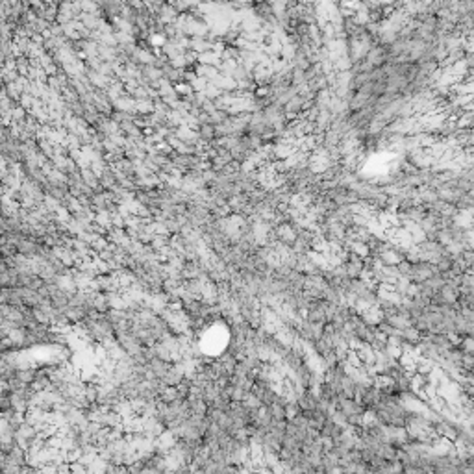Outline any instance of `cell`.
Listing matches in <instances>:
<instances>
[{
    "mask_svg": "<svg viewBox=\"0 0 474 474\" xmlns=\"http://www.w3.org/2000/svg\"><path fill=\"white\" fill-rule=\"evenodd\" d=\"M435 274H439L437 265L426 263V261H419V263H415V265L411 267V274H409L408 280L411 282V284H424V282H428L430 278H433Z\"/></svg>",
    "mask_w": 474,
    "mask_h": 474,
    "instance_id": "6da1fadb",
    "label": "cell"
},
{
    "mask_svg": "<svg viewBox=\"0 0 474 474\" xmlns=\"http://www.w3.org/2000/svg\"><path fill=\"white\" fill-rule=\"evenodd\" d=\"M359 317H361V321L367 324V326H374L376 328L380 322H383V315L382 311H380V308L374 306V308H367V310L359 311Z\"/></svg>",
    "mask_w": 474,
    "mask_h": 474,
    "instance_id": "7a4b0ae2",
    "label": "cell"
},
{
    "mask_svg": "<svg viewBox=\"0 0 474 474\" xmlns=\"http://www.w3.org/2000/svg\"><path fill=\"white\" fill-rule=\"evenodd\" d=\"M409 441V435L406 428H387V443L395 444L397 449H402Z\"/></svg>",
    "mask_w": 474,
    "mask_h": 474,
    "instance_id": "3957f363",
    "label": "cell"
},
{
    "mask_svg": "<svg viewBox=\"0 0 474 474\" xmlns=\"http://www.w3.org/2000/svg\"><path fill=\"white\" fill-rule=\"evenodd\" d=\"M174 363H169V361H163V359H159V357H152L150 361H148V367H150V371L154 372V376L158 378V380H163L165 376H167V372L171 371V367H173Z\"/></svg>",
    "mask_w": 474,
    "mask_h": 474,
    "instance_id": "277c9868",
    "label": "cell"
},
{
    "mask_svg": "<svg viewBox=\"0 0 474 474\" xmlns=\"http://www.w3.org/2000/svg\"><path fill=\"white\" fill-rule=\"evenodd\" d=\"M15 378L19 380V382H22L24 385H32V383L36 382L37 378V369L34 367H19L15 372Z\"/></svg>",
    "mask_w": 474,
    "mask_h": 474,
    "instance_id": "5b68a950",
    "label": "cell"
},
{
    "mask_svg": "<svg viewBox=\"0 0 474 474\" xmlns=\"http://www.w3.org/2000/svg\"><path fill=\"white\" fill-rule=\"evenodd\" d=\"M8 458H10L11 463L24 467V465H26V458H28V450H24L22 447H19V444H13V449L10 450Z\"/></svg>",
    "mask_w": 474,
    "mask_h": 474,
    "instance_id": "8992f818",
    "label": "cell"
},
{
    "mask_svg": "<svg viewBox=\"0 0 474 474\" xmlns=\"http://www.w3.org/2000/svg\"><path fill=\"white\" fill-rule=\"evenodd\" d=\"M159 400L165 404H173L176 400H182V395H180L178 387H171V385H165L163 391L159 393Z\"/></svg>",
    "mask_w": 474,
    "mask_h": 474,
    "instance_id": "52a82bcc",
    "label": "cell"
},
{
    "mask_svg": "<svg viewBox=\"0 0 474 474\" xmlns=\"http://www.w3.org/2000/svg\"><path fill=\"white\" fill-rule=\"evenodd\" d=\"M199 135H200V141H204V143H211L215 137H217V128L213 126V124H200L199 126Z\"/></svg>",
    "mask_w": 474,
    "mask_h": 474,
    "instance_id": "ba28073f",
    "label": "cell"
},
{
    "mask_svg": "<svg viewBox=\"0 0 474 474\" xmlns=\"http://www.w3.org/2000/svg\"><path fill=\"white\" fill-rule=\"evenodd\" d=\"M243 406H245L248 411H256V409L263 408V404H261V400L258 398V395H256L254 391L246 393L245 398H243Z\"/></svg>",
    "mask_w": 474,
    "mask_h": 474,
    "instance_id": "9c48e42d",
    "label": "cell"
},
{
    "mask_svg": "<svg viewBox=\"0 0 474 474\" xmlns=\"http://www.w3.org/2000/svg\"><path fill=\"white\" fill-rule=\"evenodd\" d=\"M246 391L243 387H239V385H234L232 383V402H243V398H245Z\"/></svg>",
    "mask_w": 474,
    "mask_h": 474,
    "instance_id": "30bf717a",
    "label": "cell"
},
{
    "mask_svg": "<svg viewBox=\"0 0 474 474\" xmlns=\"http://www.w3.org/2000/svg\"><path fill=\"white\" fill-rule=\"evenodd\" d=\"M71 474H89V467H87V465H83L82 461L71 463Z\"/></svg>",
    "mask_w": 474,
    "mask_h": 474,
    "instance_id": "8fae6325",
    "label": "cell"
},
{
    "mask_svg": "<svg viewBox=\"0 0 474 474\" xmlns=\"http://www.w3.org/2000/svg\"><path fill=\"white\" fill-rule=\"evenodd\" d=\"M256 474H272V470H270V469H267V467H261V469L258 470V472H256Z\"/></svg>",
    "mask_w": 474,
    "mask_h": 474,
    "instance_id": "7c38bea8",
    "label": "cell"
}]
</instances>
